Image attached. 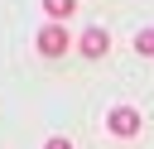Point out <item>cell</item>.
Masks as SVG:
<instances>
[{
	"label": "cell",
	"instance_id": "obj_1",
	"mask_svg": "<svg viewBox=\"0 0 154 149\" xmlns=\"http://www.w3.org/2000/svg\"><path fill=\"white\" fill-rule=\"evenodd\" d=\"M140 125H144V120H140V111H135V106H116V111L106 115V130H111L116 139H135V135H140Z\"/></svg>",
	"mask_w": 154,
	"mask_h": 149
},
{
	"label": "cell",
	"instance_id": "obj_2",
	"mask_svg": "<svg viewBox=\"0 0 154 149\" xmlns=\"http://www.w3.org/2000/svg\"><path fill=\"white\" fill-rule=\"evenodd\" d=\"M67 48H72V38H67L63 24H43V29H38V53H43V58H63Z\"/></svg>",
	"mask_w": 154,
	"mask_h": 149
},
{
	"label": "cell",
	"instance_id": "obj_3",
	"mask_svg": "<svg viewBox=\"0 0 154 149\" xmlns=\"http://www.w3.org/2000/svg\"><path fill=\"white\" fill-rule=\"evenodd\" d=\"M77 48H82V58H106V48H111V38H106V29H82V38H77Z\"/></svg>",
	"mask_w": 154,
	"mask_h": 149
},
{
	"label": "cell",
	"instance_id": "obj_4",
	"mask_svg": "<svg viewBox=\"0 0 154 149\" xmlns=\"http://www.w3.org/2000/svg\"><path fill=\"white\" fill-rule=\"evenodd\" d=\"M43 10L53 14V24H63L67 14H77V0H43Z\"/></svg>",
	"mask_w": 154,
	"mask_h": 149
},
{
	"label": "cell",
	"instance_id": "obj_5",
	"mask_svg": "<svg viewBox=\"0 0 154 149\" xmlns=\"http://www.w3.org/2000/svg\"><path fill=\"white\" fill-rule=\"evenodd\" d=\"M135 53L154 58V29H140V34H135Z\"/></svg>",
	"mask_w": 154,
	"mask_h": 149
},
{
	"label": "cell",
	"instance_id": "obj_6",
	"mask_svg": "<svg viewBox=\"0 0 154 149\" xmlns=\"http://www.w3.org/2000/svg\"><path fill=\"white\" fill-rule=\"evenodd\" d=\"M43 149H72V139H67V135H53V139H48Z\"/></svg>",
	"mask_w": 154,
	"mask_h": 149
}]
</instances>
